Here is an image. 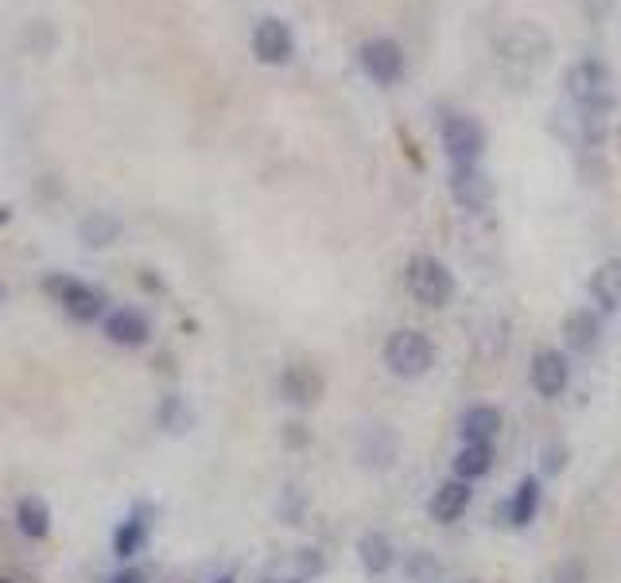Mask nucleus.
Returning <instances> with one entry per match:
<instances>
[{"instance_id":"obj_11","label":"nucleus","mask_w":621,"mask_h":583,"mask_svg":"<svg viewBox=\"0 0 621 583\" xmlns=\"http://www.w3.org/2000/svg\"><path fill=\"white\" fill-rule=\"evenodd\" d=\"M353 452H358V463L369 471H389L396 463V452H401V444H396L393 428L384 424H366L358 432V444H353Z\"/></svg>"},{"instance_id":"obj_1","label":"nucleus","mask_w":621,"mask_h":583,"mask_svg":"<svg viewBox=\"0 0 621 583\" xmlns=\"http://www.w3.org/2000/svg\"><path fill=\"white\" fill-rule=\"evenodd\" d=\"M384 366H389V374H396L404 381L424 378L435 366V343L416 327L393 331V335L384 338Z\"/></svg>"},{"instance_id":"obj_12","label":"nucleus","mask_w":621,"mask_h":583,"mask_svg":"<svg viewBox=\"0 0 621 583\" xmlns=\"http://www.w3.org/2000/svg\"><path fill=\"white\" fill-rule=\"evenodd\" d=\"M253 55L269 66H284L287 58L295 55V35L284 20L264 17L261 24L253 28Z\"/></svg>"},{"instance_id":"obj_9","label":"nucleus","mask_w":621,"mask_h":583,"mask_svg":"<svg viewBox=\"0 0 621 583\" xmlns=\"http://www.w3.org/2000/svg\"><path fill=\"white\" fill-rule=\"evenodd\" d=\"M152 518H155V509L148 506V501H137V506L124 514L121 526L113 529V557L117 560H132L148 549V541H152Z\"/></svg>"},{"instance_id":"obj_21","label":"nucleus","mask_w":621,"mask_h":583,"mask_svg":"<svg viewBox=\"0 0 621 583\" xmlns=\"http://www.w3.org/2000/svg\"><path fill=\"white\" fill-rule=\"evenodd\" d=\"M17 529L28 537V541H47L51 537V506L40 498V494H24L17 501V514H12Z\"/></svg>"},{"instance_id":"obj_33","label":"nucleus","mask_w":621,"mask_h":583,"mask_svg":"<svg viewBox=\"0 0 621 583\" xmlns=\"http://www.w3.org/2000/svg\"><path fill=\"white\" fill-rule=\"evenodd\" d=\"M214 583H233V575H218V580H214Z\"/></svg>"},{"instance_id":"obj_25","label":"nucleus","mask_w":621,"mask_h":583,"mask_svg":"<svg viewBox=\"0 0 621 583\" xmlns=\"http://www.w3.org/2000/svg\"><path fill=\"white\" fill-rule=\"evenodd\" d=\"M155 424L164 428L167 435H183L190 424H195V417H190V404L183 401L179 393H167L164 401H160V409H155Z\"/></svg>"},{"instance_id":"obj_16","label":"nucleus","mask_w":621,"mask_h":583,"mask_svg":"<svg viewBox=\"0 0 621 583\" xmlns=\"http://www.w3.org/2000/svg\"><path fill=\"white\" fill-rule=\"evenodd\" d=\"M427 509H432V518L439 521V526H455V521H462V514L470 509V483H462V478H447V483L432 494V506Z\"/></svg>"},{"instance_id":"obj_30","label":"nucleus","mask_w":621,"mask_h":583,"mask_svg":"<svg viewBox=\"0 0 621 583\" xmlns=\"http://www.w3.org/2000/svg\"><path fill=\"white\" fill-rule=\"evenodd\" d=\"M284 440L287 444H307V432H303V424H287Z\"/></svg>"},{"instance_id":"obj_35","label":"nucleus","mask_w":621,"mask_h":583,"mask_svg":"<svg viewBox=\"0 0 621 583\" xmlns=\"http://www.w3.org/2000/svg\"><path fill=\"white\" fill-rule=\"evenodd\" d=\"M0 583H12V580H4V575H0Z\"/></svg>"},{"instance_id":"obj_19","label":"nucleus","mask_w":621,"mask_h":583,"mask_svg":"<svg viewBox=\"0 0 621 583\" xmlns=\"http://www.w3.org/2000/svg\"><path fill=\"white\" fill-rule=\"evenodd\" d=\"M598 338H602V320H598V312H590V307H575L564 320V343L571 346L575 354H590L598 346Z\"/></svg>"},{"instance_id":"obj_29","label":"nucleus","mask_w":621,"mask_h":583,"mask_svg":"<svg viewBox=\"0 0 621 583\" xmlns=\"http://www.w3.org/2000/svg\"><path fill=\"white\" fill-rule=\"evenodd\" d=\"M582 580V564L579 560H571V564L559 568V583H579Z\"/></svg>"},{"instance_id":"obj_24","label":"nucleus","mask_w":621,"mask_h":583,"mask_svg":"<svg viewBox=\"0 0 621 583\" xmlns=\"http://www.w3.org/2000/svg\"><path fill=\"white\" fill-rule=\"evenodd\" d=\"M450 467H455V478H462V483L486 478L493 471V444H462Z\"/></svg>"},{"instance_id":"obj_2","label":"nucleus","mask_w":621,"mask_h":583,"mask_svg":"<svg viewBox=\"0 0 621 583\" xmlns=\"http://www.w3.org/2000/svg\"><path fill=\"white\" fill-rule=\"evenodd\" d=\"M55 296V304L63 307L66 320L74 323H101L109 315V296L101 292V288L86 284V280L78 277H66V272H58V277H47V284H43Z\"/></svg>"},{"instance_id":"obj_13","label":"nucleus","mask_w":621,"mask_h":583,"mask_svg":"<svg viewBox=\"0 0 621 583\" xmlns=\"http://www.w3.org/2000/svg\"><path fill=\"white\" fill-rule=\"evenodd\" d=\"M532 389H536L540 397H559L567 389V381H571V366H567V358L559 350H552V346H544V350L532 354Z\"/></svg>"},{"instance_id":"obj_7","label":"nucleus","mask_w":621,"mask_h":583,"mask_svg":"<svg viewBox=\"0 0 621 583\" xmlns=\"http://www.w3.org/2000/svg\"><path fill=\"white\" fill-rule=\"evenodd\" d=\"M358 63L377 86H396L404 78V47L396 40H366L358 47Z\"/></svg>"},{"instance_id":"obj_4","label":"nucleus","mask_w":621,"mask_h":583,"mask_svg":"<svg viewBox=\"0 0 621 583\" xmlns=\"http://www.w3.org/2000/svg\"><path fill=\"white\" fill-rule=\"evenodd\" d=\"M404 284H408V296L424 307H447L450 296H455V277L450 269L432 253H420L408 261V272H404Z\"/></svg>"},{"instance_id":"obj_31","label":"nucleus","mask_w":621,"mask_h":583,"mask_svg":"<svg viewBox=\"0 0 621 583\" xmlns=\"http://www.w3.org/2000/svg\"><path fill=\"white\" fill-rule=\"evenodd\" d=\"M261 583H299V580H284V575H264Z\"/></svg>"},{"instance_id":"obj_14","label":"nucleus","mask_w":621,"mask_h":583,"mask_svg":"<svg viewBox=\"0 0 621 583\" xmlns=\"http://www.w3.org/2000/svg\"><path fill=\"white\" fill-rule=\"evenodd\" d=\"M450 195H455L458 206L478 214L493 203V180L486 172H478V164L475 168H450Z\"/></svg>"},{"instance_id":"obj_17","label":"nucleus","mask_w":621,"mask_h":583,"mask_svg":"<svg viewBox=\"0 0 621 583\" xmlns=\"http://www.w3.org/2000/svg\"><path fill=\"white\" fill-rule=\"evenodd\" d=\"M121 230H124V223L113 210H90L83 223H78V241H83L86 249H109L121 241Z\"/></svg>"},{"instance_id":"obj_20","label":"nucleus","mask_w":621,"mask_h":583,"mask_svg":"<svg viewBox=\"0 0 621 583\" xmlns=\"http://www.w3.org/2000/svg\"><path fill=\"white\" fill-rule=\"evenodd\" d=\"M323 568H327V557H323L319 549L303 544V549H292V552H287L284 560H276V564L269 568V575H284V580L310 583L315 575H323Z\"/></svg>"},{"instance_id":"obj_3","label":"nucleus","mask_w":621,"mask_h":583,"mask_svg":"<svg viewBox=\"0 0 621 583\" xmlns=\"http://www.w3.org/2000/svg\"><path fill=\"white\" fill-rule=\"evenodd\" d=\"M567 94L587 114H606L613 106V75L602 58H582L567 71Z\"/></svg>"},{"instance_id":"obj_28","label":"nucleus","mask_w":621,"mask_h":583,"mask_svg":"<svg viewBox=\"0 0 621 583\" xmlns=\"http://www.w3.org/2000/svg\"><path fill=\"white\" fill-rule=\"evenodd\" d=\"M106 583H152V575L140 572V568H121V572L106 575Z\"/></svg>"},{"instance_id":"obj_6","label":"nucleus","mask_w":621,"mask_h":583,"mask_svg":"<svg viewBox=\"0 0 621 583\" xmlns=\"http://www.w3.org/2000/svg\"><path fill=\"white\" fill-rule=\"evenodd\" d=\"M498 51L516 66H540L552 55V40L544 28L529 24V20H516V24H509L505 32H501Z\"/></svg>"},{"instance_id":"obj_5","label":"nucleus","mask_w":621,"mask_h":583,"mask_svg":"<svg viewBox=\"0 0 621 583\" xmlns=\"http://www.w3.org/2000/svg\"><path fill=\"white\" fill-rule=\"evenodd\" d=\"M443 149L450 156V168H475L486 152V129L466 114L443 117Z\"/></svg>"},{"instance_id":"obj_18","label":"nucleus","mask_w":621,"mask_h":583,"mask_svg":"<svg viewBox=\"0 0 621 583\" xmlns=\"http://www.w3.org/2000/svg\"><path fill=\"white\" fill-rule=\"evenodd\" d=\"M536 509H540V483L536 478H524V483L509 494L505 506H501V521H505L509 529H529L532 521H536Z\"/></svg>"},{"instance_id":"obj_34","label":"nucleus","mask_w":621,"mask_h":583,"mask_svg":"<svg viewBox=\"0 0 621 583\" xmlns=\"http://www.w3.org/2000/svg\"><path fill=\"white\" fill-rule=\"evenodd\" d=\"M0 304H4V284H0Z\"/></svg>"},{"instance_id":"obj_22","label":"nucleus","mask_w":621,"mask_h":583,"mask_svg":"<svg viewBox=\"0 0 621 583\" xmlns=\"http://www.w3.org/2000/svg\"><path fill=\"white\" fill-rule=\"evenodd\" d=\"M590 300L610 315L621 307V257H610V261H602L595 269V277H590Z\"/></svg>"},{"instance_id":"obj_23","label":"nucleus","mask_w":621,"mask_h":583,"mask_svg":"<svg viewBox=\"0 0 621 583\" xmlns=\"http://www.w3.org/2000/svg\"><path fill=\"white\" fill-rule=\"evenodd\" d=\"M358 560H361V568H366L369 575H384L389 568L396 564V549H393V541H389L384 533L369 529V533L358 537Z\"/></svg>"},{"instance_id":"obj_32","label":"nucleus","mask_w":621,"mask_h":583,"mask_svg":"<svg viewBox=\"0 0 621 583\" xmlns=\"http://www.w3.org/2000/svg\"><path fill=\"white\" fill-rule=\"evenodd\" d=\"M9 218H12V210L9 206H0V223H9Z\"/></svg>"},{"instance_id":"obj_27","label":"nucleus","mask_w":621,"mask_h":583,"mask_svg":"<svg viewBox=\"0 0 621 583\" xmlns=\"http://www.w3.org/2000/svg\"><path fill=\"white\" fill-rule=\"evenodd\" d=\"M276 514H280V521H284V526H299L303 514H307V494H303L299 486H284Z\"/></svg>"},{"instance_id":"obj_15","label":"nucleus","mask_w":621,"mask_h":583,"mask_svg":"<svg viewBox=\"0 0 621 583\" xmlns=\"http://www.w3.org/2000/svg\"><path fill=\"white\" fill-rule=\"evenodd\" d=\"M501 432V409L498 404H470L458 417V435L462 444H493Z\"/></svg>"},{"instance_id":"obj_8","label":"nucleus","mask_w":621,"mask_h":583,"mask_svg":"<svg viewBox=\"0 0 621 583\" xmlns=\"http://www.w3.org/2000/svg\"><path fill=\"white\" fill-rule=\"evenodd\" d=\"M101 335H106L113 346L140 350V346L152 343V320H148L140 307H113V312L101 320Z\"/></svg>"},{"instance_id":"obj_26","label":"nucleus","mask_w":621,"mask_h":583,"mask_svg":"<svg viewBox=\"0 0 621 583\" xmlns=\"http://www.w3.org/2000/svg\"><path fill=\"white\" fill-rule=\"evenodd\" d=\"M404 572H408V583H439L443 580V564L435 552L420 549L408 557V564H404Z\"/></svg>"},{"instance_id":"obj_10","label":"nucleus","mask_w":621,"mask_h":583,"mask_svg":"<svg viewBox=\"0 0 621 583\" xmlns=\"http://www.w3.org/2000/svg\"><path fill=\"white\" fill-rule=\"evenodd\" d=\"M280 389V401L292 404V409H310V404H319L323 397V374L307 361H295V366H284L276 381Z\"/></svg>"},{"instance_id":"obj_36","label":"nucleus","mask_w":621,"mask_h":583,"mask_svg":"<svg viewBox=\"0 0 621 583\" xmlns=\"http://www.w3.org/2000/svg\"><path fill=\"white\" fill-rule=\"evenodd\" d=\"M458 583H475V580H458Z\"/></svg>"}]
</instances>
